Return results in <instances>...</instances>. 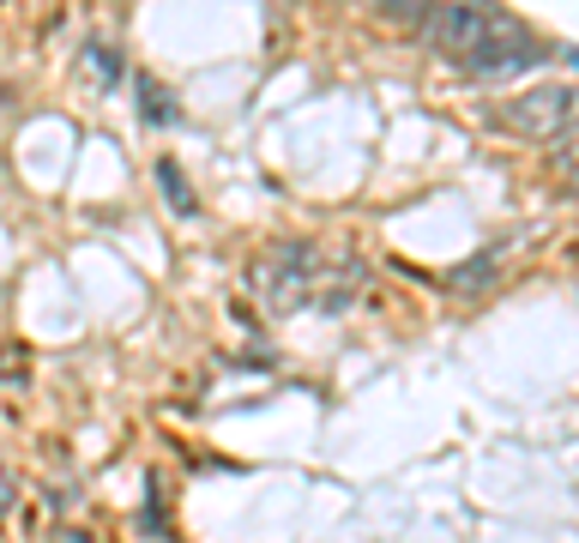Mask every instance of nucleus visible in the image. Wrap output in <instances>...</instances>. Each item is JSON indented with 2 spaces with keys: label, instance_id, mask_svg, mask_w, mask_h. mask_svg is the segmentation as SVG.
Returning <instances> with one entry per match:
<instances>
[{
  "label": "nucleus",
  "instance_id": "nucleus-1",
  "mask_svg": "<svg viewBox=\"0 0 579 543\" xmlns=\"http://www.w3.org/2000/svg\"><path fill=\"white\" fill-rule=\"evenodd\" d=\"M314 272H321L314 242H272V248H260L254 266H248V290H254L260 309L297 314L314 290Z\"/></svg>",
  "mask_w": 579,
  "mask_h": 543
},
{
  "label": "nucleus",
  "instance_id": "nucleus-2",
  "mask_svg": "<svg viewBox=\"0 0 579 543\" xmlns=\"http://www.w3.org/2000/svg\"><path fill=\"white\" fill-rule=\"evenodd\" d=\"M495 0H429L423 13V43L429 55H447V61H465V55L483 43V31L495 25Z\"/></svg>",
  "mask_w": 579,
  "mask_h": 543
},
{
  "label": "nucleus",
  "instance_id": "nucleus-3",
  "mask_svg": "<svg viewBox=\"0 0 579 543\" xmlns=\"http://www.w3.org/2000/svg\"><path fill=\"white\" fill-rule=\"evenodd\" d=\"M567 121H574V85H531L526 97H507L502 104V128L526 133V140H562Z\"/></svg>",
  "mask_w": 579,
  "mask_h": 543
},
{
  "label": "nucleus",
  "instance_id": "nucleus-4",
  "mask_svg": "<svg viewBox=\"0 0 579 543\" xmlns=\"http://www.w3.org/2000/svg\"><path fill=\"white\" fill-rule=\"evenodd\" d=\"M543 55H550V49H543L531 31H519L514 19H495V25L483 31V43H477L459 67H465V73H477V79H502V73H519V67H538Z\"/></svg>",
  "mask_w": 579,
  "mask_h": 543
},
{
  "label": "nucleus",
  "instance_id": "nucleus-5",
  "mask_svg": "<svg viewBox=\"0 0 579 543\" xmlns=\"http://www.w3.org/2000/svg\"><path fill=\"white\" fill-rule=\"evenodd\" d=\"M157 181H164V194H169V212H176V218H193V194H188V181H181L176 157H157Z\"/></svg>",
  "mask_w": 579,
  "mask_h": 543
},
{
  "label": "nucleus",
  "instance_id": "nucleus-6",
  "mask_svg": "<svg viewBox=\"0 0 579 543\" xmlns=\"http://www.w3.org/2000/svg\"><path fill=\"white\" fill-rule=\"evenodd\" d=\"M357 285H362V272H357V266H345V278H333V285H326V297H321V309H326V314H338V309H350V302H357Z\"/></svg>",
  "mask_w": 579,
  "mask_h": 543
},
{
  "label": "nucleus",
  "instance_id": "nucleus-7",
  "mask_svg": "<svg viewBox=\"0 0 579 543\" xmlns=\"http://www.w3.org/2000/svg\"><path fill=\"white\" fill-rule=\"evenodd\" d=\"M374 13H381L386 25H417V19L429 13V0H374Z\"/></svg>",
  "mask_w": 579,
  "mask_h": 543
},
{
  "label": "nucleus",
  "instance_id": "nucleus-8",
  "mask_svg": "<svg viewBox=\"0 0 579 543\" xmlns=\"http://www.w3.org/2000/svg\"><path fill=\"white\" fill-rule=\"evenodd\" d=\"M140 116H145V121H157V128H169V121H176V104H169V90L145 85V90H140Z\"/></svg>",
  "mask_w": 579,
  "mask_h": 543
},
{
  "label": "nucleus",
  "instance_id": "nucleus-9",
  "mask_svg": "<svg viewBox=\"0 0 579 543\" xmlns=\"http://www.w3.org/2000/svg\"><path fill=\"white\" fill-rule=\"evenodd\" d=\"M85 73H97V79H116V55H109L104 43H91V55H85Z\"/></svg>",
  "mask_w": 579,
  "mask_h": 543
},
{
  "label": "nucleus",
  "instance_id": "nucleus-10",
  "mask_svg": "<svg viewBox=\"0 0 579 543\" xmlns=\"http://www.w3.org/2000/svg\"><path fill=\"white\" fill-rule=\"evenodd\" d=\"M13 502H19V490H13V471L0 466V514H13Z\"/></svg>",
  "mask_w": 579,
  "mask_h": 543
}]
</instances>
